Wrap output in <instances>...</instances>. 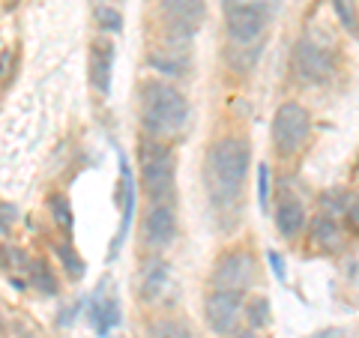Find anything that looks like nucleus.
Wrapping results in <instances>:
<instances>
[{
    "instance_id": "11",
    "label": "nucleus",
    "mask_w": 359,
    "mask_h": 338,
    "mask_svg": "<svg viewBox=\"0 0 359 338\" xmlns=\"http://www.w3.org/2000/svg\"><path fill=\"white\" fill-rule=\"evenodd\" d=\"M87 320L96 330L99 338H111V332L120 326L123 311H120V299L114 294L105 297V290H96L87 302Z\"/></svg>"
},
{
    "instance_id": "23",
    "label": "nucleus",
    "mask_w": 359,
    "mask_h": 338,
    "mask_svg": "<svg viewBox=\"0 0 359 338\" xmlns=\"http://www.w3.org/2000/svg\"><path fill=\"white\" fill-rule=\"evenodd\" d=\"M96 21H99V27H102V30H111V33L123 30V15L111 4H99L96 6Z\"/></svg>"
},
{
    "instance_id": "21",
    "label": "nucleus",
    "mask_w": 359,
    "mask_h": 338,
    "mask_svg": "<svg viewBox=\"0 0 359 338\" xmlns=\"http://www.w3.org/2000/svg\"><path fill=\"white\" fill-rule=\"evenodd\" d=\"M30 281L33 285H36L42 294H54V290H57V281H54V273L48 269V264L45 261H30Z\"/></svg>"
},
{
    "instance_id": "1",
    "label": "nucleus",
    "mask_w": 359,
    "mask_h": 338,
    "mask_svg": "<svg viewBox=\"0 0 359 338\" xmlns=\"http://www.w3.org/2000/svg\"><path fill=\"white\" fill-rule=\"evenodd\" d=\"M249 168H252V150L245 138L228 135V138H219L207 150L204 186H207L210 204L219 212H228L240 204L245 180H249Z\"/></svg>"
},
{
    "instance_id": "12",
    "label": "nucleus",
    "mask_w": 359,
    "mask_h": 338,
    "mask_svg": "<svg viewBox=\"0 0 359 338\" xmlns=\"http://www.w3.org/2000/svg\"><path fill=\"white\" fill-rule=\"evenodd\" d=\"M120 210H123V216H120V231L114 236V245H111V257H114L120 249H123V243H126V234L132 228V212H135V201H138V195H135V177H132V168H129V159L120 153Z\"/></svg>"
},
{
    "instance_id": "22",
    "label": "nucleus",
    "mask_w": 359,
    "mask_h": 338,
    "mask_svg": "<svg viewBox=\"0 0 359 338\" xmlns=\"http://www.w3.org/2000/svg\"><path fill=\"white\" fill-rule=\"evenodd\" d=\"M48 210H51V219L57 222L63 231H72V210H69V201H66L63 195H51Z\"/></svg>"
},
{
    "instance_id": "25",
    "label": "nucleus",
    "mask_w": 359,
    "mask_h": 338,
    "mask_svg": "<svg viewBox=\"0 0 359 338\" xmlns=\"http://www.w3.org/2000/svg\"><path fill=\"white\" fill-rule=\"evenodd\" d=\"M266 264H269V269H273V276L278 278V285H287V269H285V257L278 255L276 249H269V252H266Z\"/></svg>"
},
{
    "instance_id": "8",
    "label": "nucleus",
    "mask_w": 359,
    "mask_h": 338,
    "mask_svg": "<svg viewBox=\"0 0 359 338\" xmlns=\"http://www.w3.org/2000/svg\"><path fill=\"white\" fill-rule=\"evenodd\" d=\"M210 281H212V288L245 294L255 281V255L245 252V249H233L228 255H222Z\"/></svg>"
},
{
    "instance_id": "26",
    "label": "nucleus",
    "mask_w": 359,
    "mask_h": 338,
    "mask_svg": "<svg viewBox=\"0 0 359 338\" xmlns=\"http://www.w3.org/2000/svg\"><path fill=\"white\" fill-rule=\"evenodd\" d=\"M15 216H18V210L13 204H0V231H9L15 224Z\"/></svg>"
},
{
    "instance_id": "18",
    "label": "nucleus",
    "mask_w": 359,
    "mask_h": 338,
    "mask_svg": "<svg viewBox=\"0 0 359 338\" xmlns=\"http://www.w3.org/2000/svg\"><path fill=\"white\" fill-rule=\"evenodd\" d=\"M245 318H249V326L252 330H266L273 323V314H269V299L266 297H252L245 302Z\"/></svg>"
},
{
    "instance_id": "3",
    "label": "nucleus",
    "mask_w": 359,
    "mask_h": 338,
    "mask_svg": "<svg viewBox=\"0 0 359 338\" xmlns=\"http://www.w3.org/2000/svg\"><path fill=\"white\" fill-rule=\"evenodd\" d=\"M138 168H141L144 191L150 195L153 204H171L174 174H177L174 150L162 144V138H144L138 147Z\"/></svg>"
},
{
    "instance_id": "17",
    "label": "nucleus",
    "mask_w": 359,
    "mask_h": 338,
    "mask_svg": "<svg viewBox=\"0 0 359 338\" xmlns=\"http://www.w3.org/2000/svg\"><path fill=\"white\" fill-rule=\"evenodd\" d=\"M54 252H57V257H60V266L66 269V276H69L72 281H78L84 273H87V264H84V257L78 255L75 249H72V243L69 240H63V243H57L54 245Z\"/></svg>"
},
{
    "instance_id": "28",
    "label": "nucleus",
    "mask_w": 359,
    "mask_h": 338,
    "mask_svg": "<svg viewBox=\"0 0 359 338\" xmlns=\"http://www.w3.org/2000/svg\"><path fill=\"white\" fill-rule=\"evenodd\" d=\"M9 63H13V51H4V54H0V78L6 75V66Z\"/></svg>"
},
{
    "instance_id": "6",
    "label": "nucleus",
    "mask_w": 359,
    "mask_h": 338,
    "mask_svg": "<svg viewBox=\"0 0 359 338\" xmlns=\"http://www.w3.org/2000/svg\"><path fill=\"white\" fill-rule=\"evenodd\" d=\"M159 15L168 27V36L192 42L207 18V4L204 0H159Z\"/></svg>"
},
{
    "instance_id": "16",
    "label": "nucleus",
    "mask_w": 359,
    "mask_h": 338,
    "mask_svg": "<svg viewBox=\"0 0 359 338\" xmlns=\"http://www.w3.org/2000/svg\"><path fill=\"white\" fill-rule=\"evenodd\" d=\"M309 240L314 243V249H323V252L341 249V228H339V222H335L332 212L320 210L318 216L311 219V224H309Z\"/></svg>"
},
{
    "instance_id": "9",
    "label": "nucleus",
    "mask_w": 359,
    "mask_h": 338,
    "mask_svg": "<svg viewBox=\"0 0 359 338\" xmlns=\"http://www.w3.org/2000/svg\"><path fill=\"white\" fill-rule=\"evenodd\" d=\"M240 314H243V294H237V290L212 288L207 294V299H204V318H207L210 330L216 335H233Z\"/></svg>"
},
{
    "instance_id": "15",
    "label": "nucleus",
    "mask_w": 359,
    "mask_h": 338,
    "mask_svg": "<svg viewBox=\"0 0 359 338\" xmlns=\"http://www.w3.org/2000/svg\"><path fill=\"white\" fill-rule=\"evenodd\" d=\"M138 288H141V297L147 302H159L168 294V288H171V269H168V264L159 261V257L147 261V266L141 269Z\"/></svg>"
},
{
    "instance_id": "4",
    "label": "nucleus",
    "mask_w": 359,
    "mask_h": 338,
    "mask_svg": "<svg viewBox=\"0 0 359 338\" xmlns=\"http://www.w3.org/2000/svg\"><path fill=\"white\" fill-rule=\"evenodd\" d=\"M311 138V114L306 105L299 102H285L276 108L273 117V147L278 156H297Z\"/></svg>"
},
{
    "instance_id": "30",
    "label": "nucleus",
    "mask_w": 359,
    "mask_h": 338,
    "mask_svg": "<svg viewBox=\"0 0 359 338\" xmlns=\"http://www.w3.org/2000/svg\"><path fill=\"white\" fill-rule=\"evenodd\" d=\"M233 338H261L257 330H245V332H233Z\"/></svg>"
},
{
    "instance_id": "19",
    "label": "nucleus",
    "mask_w": 359,
    "mask_h": 338,
    "mask_svg": "<svg viewBox=\"0 0 359 338\" xmlns=\"http://www.w3.org/2000/svg\"><path fill=\"white\" fill-rule=\"evenodd\" d=\"M332 9L339 15V25L351 33V36H359V13H356V0H332Z\"/></svg>"
},
{
    "instance_id": "10",
    "label": "nucleus",
    "mask_w": 359,
    "mask_h": 338,
    "mask_svg": "<svg viewBox=\"0 0 359 338\" xmlns=\"http://www.w3.org/2000/svg\"><path fill=\"white\" fill-rule=\"evenodd\" d=\"M141 240L147 249H168L177 240V216L171 204H153L141 222Z\"/></svg>"
},
{
    "instance_id": "13",
    "label": "nucleus",
    "mask_w": 359,
    "mask_h": 338,
    "mask_svg": "<svg viewBox=\"0 0 359 338\" xmlns=\"http://www.w3.org/2000/svg\"><path fill=\"white\" fill-rule=\"evenodd\" d=\"M306 207L302 201L294 198V195H282L276 204V228L285 240H297V236L306 231Z\"/></svg>"
},
{
    "instance_id": "29",
    "label": "nucleus",
    "mask_w": 359,
    "mask_h": 338,
    "mask_svg": "<svg viewBox=\"0 0 359 338\" xmlns=\"http://www.w3.org/2000/svg\"><path fill=\"white\" fill-rule=\"evenodd\" d=\"M309 338H341V330H323V332H314Z\"/></svg>"
},
{
    "instance_id": "24",
    "label": "nucleus",
    "mask_w": 359,
    "mask_h": 338,
    "mask_svg": "<svg viewBox=\"0 0 359 338\" xmlns=\"http://www.w3.org/2000/svg\"><path fill=\"white\" fill-rule=\"evenodd\" d=\"M257 207L269 212V165H257Z\"/></svg>"
},
{
    "instance_id": "20",
    "label": "nucleus",
    "mask_w": 359,
    "mask_h": 338,
    "mask_svg": "<svg viewBox=\"0 0 359 338\" xmlns=\"http://www.w3.org/2000/svg\"><path fill=\"white\" fill-rule=\"evenodd\" d=\"M147 338H192V332H189V326H186V323L165 318V320L150 323Z\"/></svg>"
},
{
    "instance_id": "5",
    "label": "nucleus",
    "mask_w": 359,
    "mask_h": 338,
    "mask_svg": "<svg viewBox=\"0 0 359 338\" xmlns=\"http://www.w3.org/2000/svg\"><path fill=\"white\" fill-rule=\"evenodd\" d=\"M222 15H224V33H228L233 45H245V48L261 45L269 13L252 4H243V0H222Z\"/></svg>"
},
{
    "instance_id": "2",
    "label": "nucleus",
    "mask_w": 359,
    "mask_h": 338,
    "mask_svg": "<svg viewBox=\"0 0 359 338\" xmlns=\"http://www.w3.org/2000/svg\"><path fill=\"white\" fill-rule=\"evenodd\" d=\"M189 120V99L168 81H147L141 87V126L150 138H171Z\"/></svg>"
},
{
    "instance_id": "7",
    "label": "nucleus",
    "mask_w": 359,
    "mask_h": 338,
    "mask_svg": "<svg viewBox=\"0 0 359 338\" xmlns=\"http://www.w3.org/2000/svg\"><path fill=\"white\" fill-rule=\"evenodd\" d=\"M294 69L302 81L323 84L335 75V54H332V48H323V45L311 42L306 36L294 45Z\"/></svg>"
},
{
    "instance_id": "27",
    "label": "nucleus",
    "mask_w": 359,
    "mask_h": 338,
    "mask_svg": "<svg viewBox=\"0 0 359 338\" xmlns=\"http://www.w3.org/2000/svg\"><path fill=\"white\" fill-rule=\"evenodd\" d=\"M243 4H252V6H257V9H264V13H278V6H282V0H243Z\"/></svg>"
},
{
    "instance_id": "14",
    "label": "nucleus",
    "mask_w": 359,
    "mask_h": 338,
    "mask_svg": "<svg viewBox=\"0 0 359 338\" xmlns=\"http://www.w3.org/2000/svg\"><path fill=\"white\" fill-rule=\"evenodd\" d=\"M111 72H114V45L93 42V48H90V84L102 96L111 93Z\"/></svg>"
}]
</instances>
